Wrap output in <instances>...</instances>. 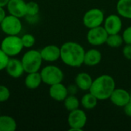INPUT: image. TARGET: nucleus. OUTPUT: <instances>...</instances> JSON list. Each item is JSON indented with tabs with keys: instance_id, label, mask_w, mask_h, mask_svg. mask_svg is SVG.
<instances>
[{
	"instance_id": "25",
	"label": "nucleus",
	"mask_w": 131,
	"mask_h": 131,
	"mask_svg": "<svg viewBox=\"0 0 131 131\" xmlns=\"http://www.w3.org/2000/svg\"><path fill=\"white\" fill-rule=\"evenodd\" d=\"M24 48H30L35 44V38L31 34H25L21 37Z\"/></svg>"
},
{
	"instance_id": "3",
	"label": "nucleus",
	"mask_w": 131,
	"mask_h": 131,
	"mask_svg": "<svg viewBox=\"0 0 131 131\" xmlns=\"http://www.w3.org/2000/svg\"><path fill=\"white\" fill-rule=\"evenodd\" d=\"M21 61L25 72L28 74L39 71L41 68L43 59L41 58L40 51L29 50L24 54Z\"/></svg>"
},
{
	"instance_id": "20",
	"label": "nucleus",
	"mask_w": 131,
	"mask_h": 131,
	"mask_svg": "<svg viewBox=\"0 0 131 131\" xmlns=\"http://www.w3.org/2000/svg\"><path fill=\"white\" fill-rule=\"evenodd\" d=\"M17 129L15 120L8 115H0V131H15Z\"/></svg>"
},
{
	"instance_id": "22",
	"label": "nucleus",
	"mask_w": 131,
	"mask_h": 131,
	"mask_svg": "<svg viewBox=\"0 0 131 131\" xmlns=\"http://www.w3.org/2000/svg\"><path fill=\"white\" fill-rule=\"evenodd\" d=\"M63 102H64V106L65 109L68 111L69 112L79 108V106L81 104L78 98L75 95H73V94H68Z\"/></svg>"
},
{
	"instance_id": "16",
	"label": "nucleus",
	"mask_w": 131,
	"mask_h": 131,
	"mask_svg": "<svg viewBox=\"0 0 131 131\" xmlns=\"http://www.w3.org/2000/svg\"><path fill=\"white\" fill-rule=\"evenodd\" d=\"M102 59L101 51L96 48H91L85 51L84 58V64L89 67H94L99 64Z\"/></svg>"
},
{
	"instance_id": "34",
	"label": "nucleus",
	"mask_w": 131,
	"mask_h": 131,
	"mask_svg": "<svg viewBox=\"0 0 131 131\" xmlns=\"http://www.w3.org/2000/svg\"><path fill=\"white\" fill-rule=\"evenodd\" d=\"M130 101H131V92L130 93Z\"/></svg>"
},
{
	"instance_id": "31",
	"label": "nucleus",
	"mask_w": 131,
	"mask_h": 131,
	"mask_svg": "<svg viewBox=\"0 0 131 131\" xmlns=\"http://www.w3.org/2000/svg\"><path fill=\"white\" fill-rule=\"evenodd\" d=\"M124 113H125V114L127 116L131 117V101H130L129 103H127L124 107Z\"/></svg>"
},
{
	"instance_id": "28",
	"label": "nucleus",
	"mask_w": 131,
	"mask_h": 131,
	"mask_svg": "<svg viewBox=\"0 0 131 131\" xmlns=\"http://www.w3.org/2000/svg\"><path fill=\"white\" fill-rule=\"evenodd\" d=\"M122 37L125 44L131 45V25L125 28V30L123 31Z\"/></svg>"
},
{
	"instance_id": "15",
	"label": "nucleus",
	"mask_w": 131,
	"mask_h": 131,
	"mask_svg": "<svg viewBox=\"0 0 131 131\" xmlns=\"http://www.w3.org/2000/svg\"><path fill=\"white\" fill-rule=\"evenodd\" d=\"M48 93L50 97L53 100L58 102L64 101V100L68 95V88L64 84H63L62 82L51 85Z\"/></svg>"
},
{
	"instance_id": "30",
	"label": "nucleus",
	"mask_w": 131,
	"mask_h": 131,
	"mask_svg": "<svg viewBox=\"0 0 131 131\" xmlns=\"http://www.w3.org/2000/svg\"><path fill=\"white\" fill-rule=\"evenodd\" d=\"M68 88V94H73V95H75L76 93L78 92V88L76 84H71L69 85Z\"/></svg>"
},
{
	"instance_id": "5",
	"label": "nucleus",
	"mask_w": 131,
	"mask_h": 131,
	"mask_svg": "<svg viewBox=\"0 0 131 131\" xmlns=\"http://www.w3.org/2000/svg\"><path fill=\"white\" fill-rule=\"evenodd\" d=\"M42 83L47 85H53L61 83L64 80V73L62 70L55 65H47L40 71Z\"/></svg>"
},
{
	"instance_id": "18",
	"label": "nucleus",
	"mask_w": 131,
	"mask_h": 131,
	"mask_svg": "<svg viewBox=\"0 0 131 131\" xmlns=\"http://www.w3.org/2000/svg\"><path fill=\"white\" fill-rule=\"evenodd\" d=\"M41 83H42V79L39 71L28 73L25 79V84L26 88L31 90L38 88Z\"/></svg>"
},
{
	"instance_id": "29",
	"label": "nucleus",
	"mask_w": 131,
	"mask_h": 131,
	"mask_svg": "<svg viewBox=\"0 0 131 131\" xmlns=\"http://www.w3.org/2000/svg\"><path fill=\"white\" fill-rule=\"evenodd\" d=\"M122 53L126 59L131 61V45L126 44V45H124L123 48Z\"/></svg>"
},
{
	"instance_id": "13",
	"label": "nucleus",
	"mask_w": 131,
	"mask_h": 131,
	"mask_svg": "<svg viewBox=\"0 0 131 131\" xmlns=\"http://www.w3.org/2000/svg\"><path fill=\"white\" fill-rule=\"evenodd\" d=\"M6 7L10 15L19 18L26 16V2L24 0H9Z\"/></svg>"
},
{
	"instance_id": "8",
	"label": "nucleus",
	"mask_w": 131,
	"mask_h": 131,
	"mask_svg": "<svg viewBox=\"0 0 131 131\" xmlns=\"http://www.w3.org/2000/svg\"><path fill=\"white\" fill-rule=\"evenodd\" d=\"M0 28L7 35H18L21 31L22 24L19 18L9 14L3 19Z\"/></svg>"
},
{
	"instance_id": "4",
	"label": "nucleus",
	"mask_w": 131,
	"mask_h": 131,
	"mask_svg": "<svg viewBox=\"0 0 131 131\" xmlns=\"http://www.w3.org/2000/svg\"><path fill=\"white\" fill-rule=\"evenodd\" d=\"M0 48L11 58L19 54L24 46L21 37L18 35H7L2 39Z\"/></svg>"
},
{
	"instance_id": "32",
	"label": "nucleus",
	"mask_w": 131,
	"mask_h": 131,
	"mask_svg": "<svg viewBox=\"0 0 131 131\" xmlns=\"http://www.w3.org/2000/svg\"><path fill=\"white\" fill-rule=\"evenodd\" d=\"M6 15H7L5 10L4 9V7H0V24L2 23V21H3V19L5 18Z\"/></svg>"
},
{
	"instance_id": "2",
	"label": "nucleus",
	"mask_w": 131,
	"mask_h": 131,
	"mask_svg": "<svg viewBox=\"0 0 131 131\" xmlns=\"http://www.w3.org/2000/svg\"><path fill=\"white\" fill-rule=\"evenodd\" d=\"M116 88L115 81L109 74H102L93 80L89 90L99 101L109 99L111 94Z\"/></svg>"
},
{
	"instance_id": "24",
	"label": "nucleus",
	"mask_w": 131,
	"mask_h": 131,
	"mask_svg": "<svg viewBox=\"0 0 131 131\" xmlns=\"http://www.w3.org/2000/svg\"><path fill=\"white\" fill-rule=\"evenodd\" d=\"M39 12V5L36 2L30 1L26 2V16L35 17Z\"/></svg>"
},
{
	"instance_id": "14",
	"label": "nucleus",
	"mask_w": 131,
	"mask_h": 131,
	"mask_svg": "<svg viewBox=\"0 0 131 131\" xmlns=\"http://www.w3.org/2000/svg\"><path fill=\"white\" fill-rule=\"evenodd\" d=\"M5 70L7 74L13 78H18L21 77L25 72L21 61L14 58H9Z\"/></svg>"
},
{
	"instance_id": "21",
	"label": "nucleus",
	"mask_w": 131,
	"mask_h": 131,
	"mask_svg": "<svg viewBox=\"0 0 131 131\" xmlns=\"http://www.w3.org/2000/svg\"><path fill=\"white\" fill-rule=\"evenodd\" d=\"M98 99L93 95L91 92L85 94L81 99L80 103L81 105L86 110H92L96 107L97 105Z\"/></svg>"
},
{
	"instance_id": "10",
	"label": "nucleus",
	"mask_w": 131,
	"mask_h": 131,
	"mask_svg": "<svg viewBox=\"0 0 131 131\" xmlns=\"http://www.w3.org/2000/svg\"><path fill=\"white\" fill-rule=\"evenodd\" d=\"M104 28L108 35L118 34L121 32L123 26L121 18L119 15L111 14L109 15L104 21Z\"/></svg>"
},
{
	"instance_id": "23",
	"label": "nucleus",
	"mask_w": 131,
	"mask_h": 131,
	"mask_svg": "<svg viewBox=\"0 0 131 131\" xmlns=\"http://www.w3.org/2000/svg\"><path fill=\"white\" fill-rule=\"evenodd\" d=\"M124 42V39L122 35L118 34H112V35H108L106 44L113 48H117L121 47L123 45Z\"/></svg>"
},
{
	"instance_id": "19",
	"label": "nucleus",
	"mask_w": 131,
	"mask_h": 131,
	"mask_svg": "<svg viewBox=\"0 0 131 131\" xmlns=\"http://www.w3.org/2000/svg\"><path fill=\"white\" fill-rule=\"evenodd\" d=\"M116 8L121 17L131 19V0H118Z\"/></svg>"
},
{
	"instance_id": "9",
	"label": "nucleus",
	"mask_w": 131,
	"mask_h": 131,
	"mask_svg": "<svg viewBox=\"0 0 131 131\" xmlns=\"http://www.w3.org/2000/svg\"><path fill=\"white\" fill-rule=\"evenodd\" d=\"M107 37L108 33L102 25L90 28L87 33V41L93 46H100L106 44Z\"/></svg>"
},
{
	"instance_id": "35",
	"label": "nucleus",
	"mask_w": 131,
	"mask_h": 131,
	"mask_svg": "<svg viewBox=\"0 0 131 131\" xmlns=\"http://www.w3.org/2000/svg\"><path fill=\"white\" fill-rule=\"evenodd\" d=\"M0 115H1V108H0Z\"/></svg>"
},
{
	"instance_id": "12",
	"label": "nucleus",
	"mask_w": 131,
	"mask_h": 131,
	"mask_svg": "<svg viewBox=\"0 0 131 131\" xmlns=\"http://www.w3.org/2000/svg\"><path fill=\"white\" fill-rule=\"evenodd\" d=\"M43 61L47 62H54L61 57V48L55 45H48L40 51Z\"/></svg>"
},
{
	"instance_id": "27",
	"label": "nucleus",
	"mask_w": 131,
	"mask_h": 131,
	"mask_svg": "<svg viewBox=\"0 0 131 131\" xmlns=\"http://www.w3.org/2000/svg\"><path fill=\"white\" fill-rule=\"evenodd\" d=\"M10 57L8 56L1 48H0V71L5 69Z\"/></svg>"
},
{
	"instance_id": "26",
	"label": "nucleus",
	"mask_w": 131,
	"mask_h": 131,
	"mask_svg": "<svg viewBox=\"0 0 131 131\" xmlns=\"http://www.w3.org/2000/svg\"><path fill=\"white\" fill-rule=\"evenodd\" d=\"M11 93L9 89L4 85L0 84V103L7 101L10 97Z\"/></svg>"
},
{
	"instance_id": "7",
	"label": "nucleus",
	"mask_w": 131,
	"mask_h": 131,
	"mask_svg": "<svg viewBox=\"0 0 131 131\" xmlns=\"http://www.w3.org/2000/svg\"><path fill=\"white\" fill-rule=\"evenodd\" d=\"M87 121L88 116L83 110L78 108L70 111L68 117V124L70 127L69 130H83L87 124Z\"/></svg>"
},
{
	"instance_id": "11",
	"label": "nucleus",
	"mask_w": 131,
	"mask_h": 131,
	"mask_svg": "<svg viewBox=\"0 0 131 131\" xmlns=\"http://www.w3.org/2000/svg\"><path fill=\"white\" fill-rule=\"evenodd\" d=\"M109 99L115 106L124 107L130 101V94L124 88H115Z\"/></svg>"
},
{
	"instance_id": "17",
	"label": "nucleus",
	"mask_w": 131,
	"mask_h": 131,
	"mask_svg": "<svg viewBox=\"0 0 131 131\" xmlns=\"http://www.w3.org/2000/svg\"><path fill=\"white\" fill-rule=\"evenodd\" d=\"M74 81L78 89L84 91H89L93 82V79L89 74L86 72H81L76 75Z\"/></svg>"
},
{
	"instance_id": "1",
	"label": "nucleus",
	"mask_w": 131,
	"mask_h": 131,
	"mask_svg": "<svg viewBox=\"0 0 131 131\" xmlns=\"http://www.w3.org/2000/svg\"><path fill=\"white\" fill-rule=\"evenodd\" d=\"M85 50L75 41H67L61 46V60L67 66L79 68L84 64Z\"/></svg>"
},
{
	"instance_id": "33",
	"label": "nucleus",
	"mask_w": 131,
	"mask_h": 131,
	"mask_svg": "<svg viewBox=\"0 0 131 131\" xmlns=\"http://www.w3.org/2000/svg\"><path fill=\"white\" fill-rule=\"evenodd\" d=\"M9 0H0V7H5L7 5Z\"/></svg>"
},
{
	"instance_id": "6",
	"label": "nucleus",
	"mask_w": 131,
	"mask_h": 131,
	"mask_svg": "<svg viewBox=\"0 0 131 131\" xmlns=\"http://www.w3.org/2000/svg\"><path fill=\"white\" fill-rule=\"evenodd\" d=\"M104 18V13L101 9L97 8H93L88 10L84 13L82 18V21L84 25L87 28L90 29L102 25Z\"/></svg>"
}]
</instances>
